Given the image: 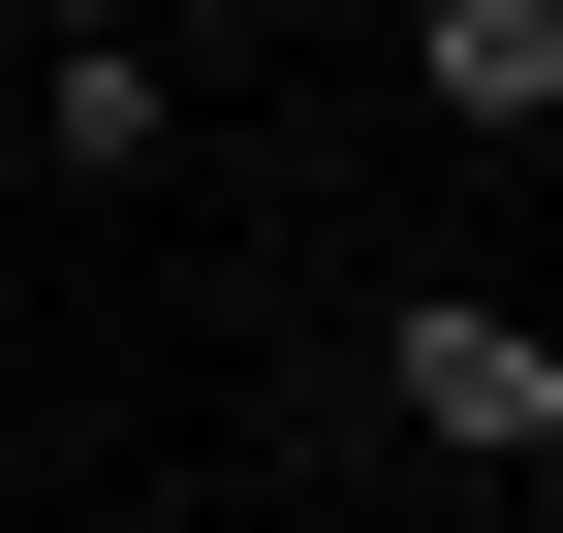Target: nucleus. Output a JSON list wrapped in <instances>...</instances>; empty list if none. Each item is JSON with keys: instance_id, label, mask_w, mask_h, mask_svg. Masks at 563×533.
Here are the masks:
<instances>
[{"instance_id": "20e7f679", "label": "nucleus", "mask_w": 563, "mask_h": 533, "mask_svg": "<svg viewBox=\"0 0 563 533\" xmlns=\"http://www.w3.org/2000/svg\"><path fill=\"white\" fill-rule=\"evenodd\" d=\"M0 32H188V0H0Z\"/></svg>"}, {"instance_id": "39448f33", "label": "nucleus", "mask_w": 563, "mask_h": 533, "mask_svg": "<svg viewBox=\"0 0 563 533\" xmlns=\"http://www.w3.org/2000/svg\"><path fill=\"white\" fill-rule=\"evenodd\" d=\"M251 32H313V0H251ZM344 32H376V0H344Z\"/></svg>"}, {"instance_id": "423d86ee", "label": "nucleus", "mask_w": 563, "mask_h": 533, "mask_svg": "<svg viewBox=\"0 0 563 533\" xmlns=\"http://www.w3.org/2000/svg\"><path fill=\"white\" fill-rule=\"evenodd\" d=\"M0 126H32V32H0Z\"/></svg>"}, {"instance_id": "7ed1b4c3", "label": "nucleus", "mask_w": 563, "mask_h": 533, "mask_svg": "<svg viewBox=\"0 0 563 533\" xmlns=\"http://www.w3.org/2000/svg\"><path fill=\"white\" fill-rule=\"evenodd\" d=\"M376 32H407V95L470 157H563V0H376Z\"/></svg>"}, {"instance_id": "f257e3e1", "label": "nucleus", "mask_w": 563, "mask_h": 533, "mask_svg": "<svg viewBox=\"0 0 563 533\" xmlns=\"http://www.w3.org/2000/svg\"><path fill=\"white\" fill-rule=\"evenodd\" d=\"M376 439H407V471H563V314L376 283Z\"/></svg>"}, {"instance_id": "f03ea898", "label": "nucleus", "mask_w": 563, "mask_h": 533, "mask_svg": "<svg viewBox=\"0 0 563 533\" xmlns=\"http://www.w3.org/2000/svg\"><path fill=\"white\" fill-rule=\"evenodd\" d=\"M0 157H32V188H157L188 157V63L157 32H32V126H0Z\"/></svg>"}]
</instances>
